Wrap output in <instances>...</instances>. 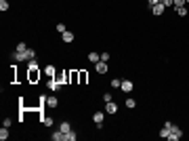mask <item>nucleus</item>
<instances>
[{
	"mask_svg": "<svg viewBox=\"0 0 189 141\" xmlns=\"http://www.w3.org/2000/svg\"><path fill=\"white\" fill-rule=\"evenodd\" d=\"M40 76H42L40 68H30V70H27V82H30V84L38 82V80H40Z\"/></svg>",
	"mask_w": 189,
	"mask_h": 141,
	"instance_id": "f257e3e1",
	"label": "nucleus"
},
{
	"mask_svg": "<svg viewBox=\"0 0 189 141\" xmlns=\"http://www.w3.org/2000/svg\"><path fill=\"white\" fill-rule=\"evenodd\" d=\"M67 82L70 84H80V70H70L67 72Z\"/></svg>",
	"mask_w": 189,
	"mask_h": 141,
	"instance_id": "f03ea898",
	"label": "nucleus"
},
{
	"mask_svg": "<svg viewBox=\"0 0 189 141\" xmlns=\"http://www.w3.org/2000/svg\"><path fill=\"white\" fill-rule=\"evenodd\" d=\"M181 137H183V131L179 129V126H175V124H172V129H170V135H168V139H170V141H179Z\"/></svg>",
	"mask_w": 189,
	"mask_h": 141,
	"instance_id": "7ed1b4c3",
	"label": "nucleus"
},
{
	"mask_svg": "<svg viewBox=\"0 0 189 141\" xmlns=\"http://www.w3.org/2000/svg\"><path fill=\"white\" fill-rule=\"evenodd\" d=\"M61 86H63V82H61L59 78H50V80H48V89H50L53 93H55V91H59Z\"/></svg>",
	"mask_w": 189,
	"mask_h": 141,
	"instance_id": "20e7f679",
	"label": "nucleus"
},
{
	"mask_svg": "<svg viewBox=\"0 0 189 141\" xmlns=\"http://www.w3.org/2000/svg\"><path fill=\"white\" fill-rule=\"evenodd\" d=\"M164 11H166V6L162 4V2H158V4H154V6H151V13H154L155 17H162V15H164Z\"/></svg>",
	"mask_w": 189,
	"mask_h": 141,
	"instance_id": "39448f33",
	"label": "nucleus"
},
{
	"mask_svg": "<svg viewBox=\"0 0 189 141\" xmlns=\"http://www.w3.org/2000/svg\"><path fill=\"white\" fill-rule=\"evenodd\" d=\"M170 129H172V122H164V126L160 129V137H162V139H168V135H170Z\"/></svg>",
	"mask_w": 189,
	"mask_h": 141,
	"instance_id": "423d86ee",
	"label": "nucleus"
},
{
	"mask_svg": "<svg viewBox=\"0 0 189 141\" xmlns=\"http://www.w3.org/2000/svg\"><path fill=\"white\" fill-rule=\"evenodd\" d=\"M95 70H97V74H105L109 68H107V61H99V63H95Z\"/></svg>",
	"mask_w": 189,
	"mask_h": 141,
	"instance_id": "0eeeda50",
	"label": "nucleus"
},
{
	"mask_svg": "<svg viewBox=\"0 0 189 141\" xmlns=\"http://www.w3.org/2000/svg\"><path fill=\"white\" fill-rule=\"evenodd\" d=\"M105 112H107V114H116V112H118V103L107 101V103H105Z\"/></svg>",
	"mask_w": 189,
	"mask_h": 141,
	"instance_id": "6e6552de",
	"label": "nucleus"
},
{
	"mask_svg": "<svg viewBox=\"0 0 189 141\" xmlns=\"http://www.w3.org/2000/svg\"><path fill=\"white\" fill-rule=\"evenodd\" d=\"M46 106L48 107H57L59 106V99H57L55 95H50V97H46Z\"/></svg>",
	"mask_w": 189,
	"mask_h": 141,
	"instance_id": "1a4fd4ad",
	"label": "nucleus"
},
{
	"mask_svg": "<svg viewBox=\"0 0 189 141\" xmlns=\"http://www.w3.org/2000/svg\"><path fill=\"white\" fill-rule=\"evenodd\" d=\"M120 89H122L124 93H130V91H132V82H130V80H122V86H120Z\"/></svg>",
	"mask_w": 189,
	"mask_h": 141,
	"instance_id": "9d476101",
	"label": "nucleus"
},
{
	"mask_svg": "<svg viewBox=\"0 0 189 141\" xmlns=\"http://www.w3.org/2000/svg\"><path fill=\"white\" fill-rule=\"evenodd\" d=\"M59 131L63 133V135H65V133H70V131H71V124H70V122H65V120H63V122L59 124Z\"/></svg>",
	"mask_w": 189,
	"mask_h": 141,
	"instance_id": "9b49d317",
	"label": "nucleus"
},
{
	"mask_svg": "<svg viewBox=\"0 0 189 141\" xmlns=\"http://www.w3.org/2000/svg\"><path fill=\"white\" fill-rule=\"evenodd\" d=\"M93 120H95V122H97V124H101V122L105 120V114H103V112H95Z\"/></svg>",
	"mask_w": 189,
	"mask_h": 141,
	"instance_id": "f8f14e48",
	"label": "nucleus"
},
{
	"mask_svg": "<svg viewBox=\"0 0 189 141\" xmlns=\"http://www.w3.org/2000/svg\"><path fill=\"white\" fill-rule=\"evenodd\" d=\"M61 38H63V42H65V44L74 42V34H71V32H63V36H61Z\"/></svg>",
	"mask_w": 189,
	"mask_h": 141,
	"instance_id": "ddd939ff",
	"label": "nucleus"
},
{
	"mask_svg": "<svg viewBox=\"0 0 189 141\" xmlns=\"http://www.w3.org/2000/svg\"><path fill=\"white\" fill-rule=\"evenodd\" d=\"M88 61H90V63H99V61H101V55H99V53H88Z\"/></svg>",
	"mask_w": 189,
	"mask_h": 141,
	"instance_id": "4468645a",
	"label": "nucleus"
},
{
	"mask_svg": "<svg viewBox=\"0 0 189 141\" xmlns=\"http://www.w3.org/2000/svg\"><path fill=\"white\" fill-rule=\"evenodd\" d=\"M50 139H53V141H63V133H61V131H55V133H50Z\"/></svg>",
	"mask_w": 189,
	"mask_h": 141,
	"instance_id": "2eb2a0df",
	"label": "nucleus"
},
{
	"mask_svg": "<svg viewBox=\"0 0 189 141\" xmlns=\"http://www.w3.org/2000/svg\"><path fill=\"white\" fill-rule=\"evenodd\" d=\"M76 137H78V135H76L74 131H70V133H65V135H63V141H76Z\"/></svg>",
	"mask_w": 189,
	"mask_h": 141,
	"instance_id": "dca6fc26",
	"label": "nucleus"
},
{
	"mask_svg": "<svg viewBox=\"0 0 189 141\" xmlns=\"http://www.w3.org/2000/svg\"><path fill=\"white\" fill-rule=\"evenodd\" d=\"M86 82H88V72L80 70V84H86Z\"/></svg>",
	"mask_w": 189,
	"mask_h": 141,
	"instance_id": "f3484780",
	"label": "nucleus"
},
{
	"mask_svg": "<svg viewBox=\"0 0 189 141\" xmlns=\"http://www.w3.org/2000/svg\"><path fill=\"white\" fill-rule=\"evenodd\" d=\"M0 139L2 141L9 139V126H2V129H0Z\"/></svg>",
	"mask_w": 189,
	"mask_h": 141,
	"instance_id": "a211bd4d",
	"label": "nucleus"
},
{
	"mask_svg": "<svg viewBox=\"0 0 189 141\" xmlns=\"http://www.w3.org/2000/svg\"><path fill=\"white\" fill-rule=\"evenodd\" d=\"M44 74H46L48 78H55V68H53V65H46V68H44Z\"/></svg>",
	"mask_w": 189,
	"mask_h": 141,
	"instance_id": "6ab92c4d",
	"label": "nucleus"
},
{
	"mask_svg": "<svg viewBox=\"0 0 189 141\" xmlns=\"http://www.w3.org/2000/svg\"><path fill=\"white\" fill-rule=\"evenodd\" d=\"M175 11H177L179 17H187V9H185V6H177Z\"/></svg>",
	"mask_w": 189,
	"mask_h": 141,
	"instance_id": "aec40b11",
	"label": "nucleus"
},
{
	"mask_svg": "<svg viewBox=\"0 0 189 141\" xmlns=\"http://www.w3.org/2000/svg\"><path fill=\"white\" fill-rule=\"evenodd\" d=\"M40 120H42V124H44V126H53V118H50V116H42Z\"/></svg>",
	"mask_w": 189,
	"mask_h": 141,
	"instance_id": "412c9836",
	"label": "nucleus"
},
{
	"mask_svg": "<svg viewBox=\"0 0 189 141\" xmlns=\"http://www.w3.org/2000/svg\"><path fill=\"white\" fill-rule=\"evenodd\" d=\"M126 107H130V110H132V107H137V99L128 97V99H126Z\"/></svg>",
	"mask_w": 189,
	"mask_h": 141,
	"instance_id": "4be33fe9",
	"label": "nucleus"
},
{
	"mask_svg": "<svg viewBox=\"0 0 189 141\" xmlns=\"http://www.w3.org/2000/svg\"><path fill=\"white\" fill-rule=\"evenodd\" d=\"M0 11H2V13L9 11V2H6V0H0Z\"/></svg>",
	"mask_w": 189,
	"mask_h": 141,
	"instance_id": "5701e85b",
	"label": "nucleus"
},
{
	"mask_svg": "<svg viewBox=\"0 0 189 141\" xmlns=\"http://www.w3.org/2000/svg\"><path fill=\"white\" fill-rule=\"evenodd\" d=\"M111 86H114V89H120V86H122V80H120V78H114V80H111Z\"/></svg>",
	"mask_w": 189,
	"mask_h": 141,
	"instance_id": "b1692460",
	"label": "nucleus"
},
{
	"mask_svg": "<svg viewBox=\"0 0 189 141\" xmlns=\"http://www.w3.org/2000/svg\"><path fill=\"white\" fill-rule=\"evenodd\" d=\"M162 4H164L166 9H170V6H175V0H160Z\"/></svg>",
	"mask_w": 189,
	"mask_h": 141,
	"instance_id": "393cba45",
	"label": "nucleus"
},
{
	"mask_svg": "<svg viewBox=\"0 0 189 141\" xmlns=\"http://www.w3.org/2000/svg\"><path fill=\"white\" fill-rule=\"evenodd\" d=\"M30 59H36V51L34 48H27V61H30Z\"/></svg>",
	"mask_w": 189,
	"mask_h": 141,
	"instance_id": "a878e982",
	"label": "nucleus"
},
{
	"mask_svg": "<svg viewBox=\"0 0 189 141\" xmlns=\"http://www.w3.org/2000/svg\"><path fill=\"white\" fill-rule=\"evenodd\" d=\"M17 51H19V53L27 51V44H25V42H19V44H17Z\"/></svg>",
	"mask_w": 189,
	"mask_h": 141,
	"instance_id": "bb28decb",
	"label": "nucleus"
},
{
	"mask_svg": "<svg viewBox=\"0 0 189 141\" xmlns=\"http://www.w3.org/2000/svg\"><path fill=\"white\" fill-rule=\"evenodd\" d=\"M30 68H38V61H36V59H30V61H27V70H30Z\"/></svg>",
	"mask_w": 189,
	"mask_h": 141,
	"instance_id": "cd10ccee",
	"label": "nucleus"
},
{
	"mask_svg": "<svg viewBox=\"0 0 189 141\" xmlns=\"http://www.w3.org/2000/svg\"><path fill=\"white\" fill-rule=\"evenodd\" d=\"M101 61H109V53H107V51L101 53Z\"/></svg>",
	"mask_w": 189,
	"mask_h": 141,
	"instance_id": "c85d7f7f",
	"label": "nucleus"
},
{
	"mask_svg": "<svg viewBox=\"0 0 189 141\" xmlns=\"http://www.w3.org/2000/svg\"><path fill=\"white\" fill-rule=\"evenodd\" d=\"M57 32L63 34V32H67V30H65V25H63V23H57Z\"/></svg>",
	"mask_w": 189,
	"mask_h": 141,
	"instance_id": "c756f323",
	"label": "nucleus"
},
{
	"mask_svg": "<svg viewBox=\"0 0 189 141\" xmlns=\"http://www.w3.org/2000/svg\"><path fill=\"white\" fill-rule=\"evenodd\" d=\"M177 6H185V0H175V9Z\"/></svg>",
	"mask_w": 189,
	"mask_h": 141,
	"instance_id": "7c9ffc66",
	"label": "nucleus"
},
{
	"mask_svg": "<svg viewBox=\"0 0 189 141\" xmlns=\"http://www.w3.org/2000/svg\"><path fill=\"white\" fill-rule=\"evenodd\" d=\"M2 126H11V118H4V120H2Z\"/></svg>",
	"mask_w": 189,
	"mask_h": 141,
	"instance_id": "2f4dec72",
	"label": "nucleus"
},
{
	"mask_svg": "<svg viewBox=\"0 0 189 141\" xmlns=\"http://www.w3.org/2000/svg\"><path fill=\"white\" fill-rule=\"evenodd\" d=\"M103 101H105V103H107V101H111V93H105V95H103Z\"/></svg>",
	"mask_w": 189,
	"mask_h": 141,
	"instance_id": "473e14b6",
	"label": "nucleus"
},
{
	"mask_svg": "<svg viewBox=\"0 0 189 141\" xmlns=\"http://www.w3.org/2000/svg\"><path fill=\"white\" fill-rule=\"evenodd\" d=\"M147 2H149V6H154V4H158L160 0H147Z\"/></svg>",
	"mask_w": 189,
	"mask_h": 141,
	"instance_id": "72a5a7b5",
	"label": "nucleus"
},
{
	"mask_svg": "<svg viewBox=\"0 0 189 141\" xmlns=\"http://www.w3.org/2000/svg\"><path fill=\"white\" fill-rule=\"evenodd\" d=\"M185 2H189V0H185Z\"/></svg>",
	"mask_w": 189,
	"mask_h": 141,
	"instance_id": "f704fd0d",
	"label": "nucleus"
}]
</instances>
